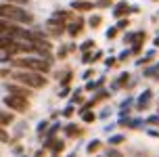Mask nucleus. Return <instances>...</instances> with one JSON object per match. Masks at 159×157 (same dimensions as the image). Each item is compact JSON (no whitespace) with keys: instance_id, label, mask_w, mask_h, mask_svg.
Instances as JSON below:
<instances>
[{"instance_id":"nucleus-1","label":"nucleus","mask_w":159,"mask_h":157,"mask_svg":"<svg viewBox=\"0 0 159 157\" xmlns=\"http://www.w3.org/2000/svg\"><path fill=\"white\" fill-rule=\"evenodd\" d=\"M15 80L23 82V84H27V86H34V88L44 86V80L40 78V76H36V73H15Z\"/></svg>"},{"instance_id":"nucleus-2","label":"nucleus","mask_w":159,"mask_h":157,"mask_svg":"<svg viewBox=\"0 0 159 157\" xmlns=\"http://www.w3.org/2000/svg\"><path fill=\"white\" fill-rule=\"evenodd\" d=\"M2 15H4V19L7 17H11V19H17V21H32V17L27 15V13H23V11H17L15 7H2Z\"/></svg>"},{"instance_id":"nucleus-3","label":"nucleus","mask_w":159,"mask_h":157,"mask_svg":"<svg viewBox=\"0 0 159 157\" xmlns=\"http://www.w3.org/2000/svg\"><path fill=\"white\" fill-rule=\"evenodd\" d=\"M7 105H11V107H15V109L23 111L25 107H27V101H25L23 96H11V99H7Z\"/></svg>"},{"instance_id":"nucleus-4","label":"nucleus","mask_w":159,"mask_h":157,"mask_svg":"<svg viewBox=\"0 0 159 157\" xmlns=\"http://www.w3.org/2000/svg\"><path fill=\"white\" fill-rule=\"evenodd\" d=\"M17 65H21V67H32V69H38V71H46V63H40V61H17Z\"/></svg>"}]
</instances>
